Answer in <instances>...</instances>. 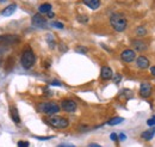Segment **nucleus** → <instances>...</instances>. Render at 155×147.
I'll return each mask as SVG.
<instances>
[{
    "label": "nucleus",
    "mask_w": 155,
    "mask_h": 147,
    "mask_svg": "<svg viewBox=\"0 0 155 147\" xmlns=\"http://www.w3.org/2000/svg\"><path fill=\"white\" fill-rule=\"evenodd\" d=\"M110 24L117 32H122V31H124L127 29L128 20L122 13H114L110 17Z\"/></svg>",
    "instance_id": "f257e3e1"
},
{
    "label": "nucleus",
    "mask_w": 155,
    "mask_h": 147,
    "mask_svg": "<svg viewBox=\"0 0 155 147\" xmlns=\"http://www.w3.org/2000/svg\"><path fill=\"white\" fill-rule=\"evenodd\" d=\"M35 61H36V56L34 54V52L31 49H26L20 57V63L21 66L25 68V70H29L34 65H35Z\"/></svg>",
    "instance_id": "f03ea898"
},
{
    "label": "nucleus",
    "mask_w": 155,
    "mask_h": 147,
    "mask_svg": "<svg viewBox=\"0 0 155 147\" xmlns=\"http://www.w3.org/2000/svg\"><path fill=\"white\" fill-rule=\"evenodd\" d=\"M37 109H38V111L43 112V114H47V115H54V114H58V111L61 110V108L58 107L56 103H54V102L39 103L38 105H37Z\"/></svg>",
    "instance_id": "7ed1b4c3"
},
{
    "label": "nucleus",
    "mask_w": 155,
    "mask_h": 147,
    "mask_svg": "<svg viewBox=\"0 0 155 147\" xmlns=\"http://www.w3.org/2000/svg\"><path fill=\"white\" fill-rule=\"evenodd\" d=\"M47 122H48V125H50L51 127L56 129H64L69 126L68 120L62 116H50L47 120Z\"/></svg>",
    "instance_id": "20e7f679"
},
{
    "label": "nucleus",
    "mask_w": 155,
    "mask_h": 147,
    "mask_svg": "<svg viewBox=\"0 0 155 147\" xmlns=\"http://www.w3.org/2000/svg\"><path fill=\"white\" fill-rule=\"evenodd\" d=\"M61 109L66 112H74L78 109V104L72 99H63L61 102Z\"/></svg>",
    "instance_id": "39448f33"
},
{
    "label": "nucleus",
    "mask_w": 155,
    "mask_h": 147,
    "mask_svg": "<svg viewBox=\"0 0 155 147\" xmlns=\"http://www.w3.org/2000/svg\"><path fill=\"white\" fill-rule=\"evenodd\" d=\"M135 57H136V52L134 49H125L120 54V59L124 62H131V61L135 60Z\"/></svg>",
    "instance_id": "423d86ee"
},
{
    "label": "nucleus",
    "mask_w": 155,
    "mask_h": 147,
    "mask_svg": "<svg viewBox=\"0 0 155 147\" xmlns=\"http://www.w3.org/2000/svg\"><path fill=\"white\" fill-rule=\"evenodd\" d=\"M131 46H133L135 52H146L148 49V44L144 41H141V39H133Z\"/></svg>",
    "instance_id": "0eeeda50"
},
{
    "label": "nucleus",
    "mask_w": 155,
    "mask_h": 147,
    "mask_svg": "<svg viewBox=\"0 0 155 147\" xmlns=\"http://www.w3.org/2000/svg\"><path fill=\"white\" fill-rule=\"evenodd\" d=\"M32 25L36 26V28H45L47 26V20L44 17H42L41 13H36L34 17H32Z\"/></svg>",
    "instance_id": "6e6552de"
},
{
    "label": "nucleus",
    "mask_w": 155,
    "mask_h": 147,
    "mask_svg": "<svg viewBox=\"0 0 155 147\" xmlns=\"http://www.w3.org/2000/svg\"><path fill=\"white\" fill-rule=\"evenodd\" d=\"M152 93V85L148 83H143L140 86V96L143 98H148Z\"/></svg>",
    "instance_id": "1a4fd4ad"
},
{
    "label": "nucleus",
    "mask_w": 155,
    "mask_h": 147,
    "mask_svg": "<svg viewBox=\"0 0 155 147\" xmlns=\"http://www.w3.org/2000/svg\"><path fill=\"white\" fill-rule=\"evenodd\" d=\"M112 75H114V72H112V70L109 66H103L101 67V70H100V77H101V79L109 80V79L112 78Z\"/></svg>",
    "instance_id": "9d476101"
},
{
    "label": "nucleus",
    "mask_w": 155,
    "mask_h": 147,
    "mask_svg": "<svg viewBox=\"0 0 155 147\" xmlns=\"http://www.w3.org/2000/svg\"><path fill=\"white\" fill-rule=\"evenodd\" d=\"M136 65H137L138 68H141V70H146V68L149 67V60H148L146 56L141 55L137 57V60H136Z\"/></svg>",
    "instance_id": "9b49d317"
},
{
    "label": "nucleus",
    "mask_w": 155,
    "mask_h": 147,
    "mask_svg": "<svg viewBox=\"0 0 155 147\" xmlns=\"http://www.w3.org/2000/svg\"><path fill=\"white\" fill-rule=\"evenodd\" d=\"M19 41V37L16 35H5V36H0V42L1 43H17Z\"/></svg>",
    "instance_id": "f8f14e48"
},
{
    "label": "nucleus",
    "mask_w": 155,
    "mask_h": 147,
    "mask_svg": "<svg viewBox=\"0 0 155 147\" xmlns=\"http://www.w3.org/2000/svg\"><path fill=\"white\" fill-rule=\"evenodd\" d=\"M154 135H155V128H150V129H148V130H144V132L141 134V138H142L143 140L149 141V140H152V139L154 138Z\"/></svg>",
    "instance_id": "ddd939ff"
},
{
    "label": "nucleus",
    "mask_w": 155,
    "mask_h": 147,
    "mask_svg": "<svg viewBox=\"0 0 155 147\" xmlns=\"http://www.w3.org/2000/svg\"><path fill=\"white\" fill-rule=\"evenodd\" d=\"M10 115H11V118L15 123H19L20 122V117H19V114H18V110L16 107H11L10 108Z\"/></svg>",
    "instance_id": "4468645a"
},
{
    "label": "nucleus",
    "mask_w": 155,
    "mask_h": 147,
    "mask_svg": "<svg viewBox=\"0 0 155 147\" xmlns=\"http://www.w3.org/2000/svg\"><path fill=\"white\" fill-rule=\"evenodd\" d=\"M16 9H17V5H16V4L10 5V6H7L6 9H4V10L1 11V15H2L4 17H10V16L16 11Z\"/></svg>",
    "instance_id": "2eb2a0df"
},
{
    "label": "nucleus",
    "mask_w": 155,
    "mask_h": 147,
    "mask_svg": "<svg viewBox=\"0 0 155 147\" xmlns=\"http://www.w3.org/2000/svg\"><path fill=\"white\" fill-rule=\"evenodd\" d=\"M86 6H88L92 10H97L100 6V0H82Z\"/></svg>",
    "instance_id": "dca6fc26"
},
{
    "label": "nucleus",
    "mask_w": 155,
    "mask_h": 147,
    "mask_svg": "<svg viewBox=\"0 0 155 147\" xmlns=\"http://www.w3.org/2000/svg\"><path fill=\"white\" fill-rule=\"evenodd\" d=\"M38 11L41 13H48V12L51 11V5L50 4H43V5L39 6Z\"/></svg>",
    "instance_id": "f3484780"
},
{
    "label": "nucleus",
    "mask_w": 155,
    "mask_h": 147,
    "mask_svg": "<svg viewBox=\"0 0 155 147\" xmlns=\"http://www.w3.org/2000/svg\"><path fill=\"white\" fill-rule=\"evenodd\" d=\"M123 121H124V118H122V117H114L112 120H110V121L107 122V125H110V126H116V125L122 123Z\"/></svg>",
    "instance_id": "a211bd4d"
},
{
    "label": "nucleus",
    "mask_w": 155,
    "mask_h": 147,
    "mask_svg": "<svg viewBox=\"0 0 155 147\" xmlns=\"http://www.w3.org/2000/svg\"><path fill=\"white\" fill-rule=\"evenodd\" d=\"M136 35L137 36H146L147 35V29L144 26H138L136 29Z\"/></svg>",
    "instance_id": "6ab92c4d"
},
{
    "label": "nucleus",
    "mask_w": 155,
    "mask_h": 147,
    "mask_svg": "<svg viewBox=\"0 0 155 147\" xmlns=\"http://www.w3.org/2000/svg\"><path fill=\"white\" fill-rule=\"evenodd\" d=\"M77 52H78V53H81V54H86V53L88 52V49H87L86 47L79 46V47H77Z\"/></svg>",
    "instance_id": "aec40b11"
},
{
    "label": "nucleus",
    "mask_w": 155,
    "mask_h": 147,
    "mask_svg": "<svg viewBox=\"0 0 155 147\" xmlns=\"http://www.w3.org/2000/svg\"><path fill=\"white\" fill-rule=\"evenodd\" d=\"M51 26L58 28V29H63V24L61 22H54V23H51Z\"/></svg>",
    "instance_id": "412c9836"
},
{
    "label": "nucleus",
    "mask_w": 155,
    "mask_h": 147,
    "mask_svg": "<svg viewBox=\"0 0 155 147\" xmlns=\"http://www.w3.org/2000/svg\"><path fill=\"white\" fill-rule=\"evenodd\" d=\"M47 38H48V41H49V42H48V43H49V46H50L51 48H54V47H55V43H54L55 41H54V38L50 36V35H48V36H47Z\"/></svg>",
    "instance_id": "4be33fe9"
},
{
    "label": "nucleus",
    "mask_w": 155,
    "mask_h": 147,
    "mask_svg": "<svg viewBox=\"0 0 155 147\" xmlns=\"http://www.w3.org/2000/svg\"><path fill=\"white\" fill-rule=\"evenodd\" d=\"M17 146L18 147H29L30 146V144H29L28 141H19V142L17 144Z\"/></svg>",
    "instance_id": "5701e85b"
},
{
    "label": "nucleus",
    "mask_w": 155,
    "mask_h": 147,
    "mask_svg": "<svg viewBox=\"0 0 155 147\" xmlns=\"http://www.w3.org/2000/svg\"><path fill=\"white\" fill-rule=\"evenodd\" d=\"M78 20H79L80 23H87L88 18H87V17H82V16H79V17H78Z\"/></svg>",
    "instance_id": "b1692460"
},
{
    "label": "nucleus",
    "mask_w": 155,
    "mask_h": 147,
    "mask_svg": "<svg viewBox=\"0 0 155 147\" xmlns=\"http://www.w3.org/2000/svg\"><path fill=\"white\" fill-rule=\"evenodd\" d=\"M147 125H148L149 127L154 126V125H155V117H152L150 120H148V121H147Z\"/></svg>",
    "instance_id": "393cba45"
},
{
    "label": "nucleus",
    "mask_w": 155,
    "mask_h": 147,
    "mask_svg": "<svg viewBox=\"0 0 155 147\" xmlns=\"http://www.w3.org/2000/svg\"><path fill=\"white\" fill-rule=\"evenodd\" d=\"M36 139H38V140H50V139H53L54 136H35Z\"/></svg>",
    "instance_id": "a878e982"
},
{
    "label": "nucleus",
    "mask_w": 155,
    "mask_h": 147,
    "mask_svg": "<svg viewBox=\"0 0 155 147\" xmlns=\"http://www.w3.org/2000/svg\"><path fill=\"white\" fill-rule=\"evenodd\" d=\"M120 80H122V75H120V74H116V75H115V83L118 84Z\"/></svg>",
    "instance_id": "bb28decb"
},
{
    "label": "nucleus",
    "mask_w": 155,
    "mask_h": 147,
    "mask_svg": "<svg viewBox=\"0 0 155 147\" xmlns=\"http://www.w3.org/2000/svg\"><path fill=\"white\" fill-rule=\"evenodd\" d=\"M110 139H111L112 141H116L117 139H118V135H117L116 133H112V134L110 135Z\"/></svg>",
    "instance_id": "cd10ccee"
},
{
    "label": "nucleus",
    "mask_w": 155,
    "mask_h": 147,
    "mask_svg": "<svg viewBox=\"0 0 155 147\" xmlns=\"http://www.w3.org/2000/svg\"><path fill=\"white\" fill-rule=\"evenodd\" d=\"M118 138H119V140H122V141H124V140L127 139V135H125V134H123V133H120V134L118 135Z\"/></svg>",
    "instance_id": "c85d7f7f"
},
{
    "label": "nucleus",
    "mask_w": 155,
    "mask_h": 147,
    "mask_svg": "<svg viewBox=\"0 0 155 147\" xmlns=\"http://www.w3.org/2000/svg\"><path fill=\"white\" fill-rule=\"evenodd\" d=\"M58 147H77V146L71 145V144H61V145H58Z\"/></svg>",
    "instance_id": "c756f323"
},
{
    "label": "nucleus",
    "mask_w": 155,
    "mask_h": 147,
    "mask_svg": "<svg viewBox=\"0 0 155 147\" xmlns=\"http://www.w3.org/2000/svg\"><path fill=\"white\" fill-rule=\"evenodd\" d=\"M47 16H48L49 18H54V17H55V13H53V12L50 11V12H48V13H47Z\"/></svg>",
    "instance_id": "7c9ffc66"
},
{
    "label": "nucleus",
    "mask_w": 155,
    "mask_h": 147,
    "mask_svg": "<svg viewBox=\"0 0 155 147\" xmlns=\"http://www.w3.org/2000/svg\"><path fill=\"white\" fill-rule=\"evenodd\" d=\"M88 147H103V146H100L99 144H90Z\"/></svg>",
    "instance_id": "2f4dec72"
},
{
    "label": "nucleus",
    "mask_w": 155,
    "mask_h": 147,
    "mask_svg": "<svg viewBox=\"0 0 155 147\" xmlns=\"http://www.w3.org/2000/svg\"><path fill=\"white\" fill-rule=\"evenodd\" d=\"M51 85H55V86H61V83H58V81H53V83H51Z\"/></svg>",
    "instance_id": "473e14b6"
},
{
    "label": "nucleus",
    "mask_w": 155,
    "mask_h": 147,
    "mask_svg": "<svg viewBox=\"0 0 155 147\" xmlns=\"http://www.w3.org/2000/svg\"><path fill=\"white\" fill-rule=\"evenodd\" d=\"M150 73L153 74V75H155V66L150 67Z\"/></svg>",
    "instance_id": "72a5a7b5"
},
{
    "label": "nucleus",
    "mask_w": 155,
    "mask_h": 147,
    "mask_svg": "<svg viewBox=\"0 0 155 147\" xmlns=\"http://www.w3.org/2000/svg\"><path fill=\"white\" fill-rule=\"evenodd\" d=\"M4 1H6V0H0V2H4Z\"/></svg>",
    "instance_id": "f704fd0d"
}]
</instances>
